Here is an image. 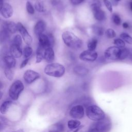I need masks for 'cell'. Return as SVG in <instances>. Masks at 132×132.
Masks as SVG:
<instances>
[{
	"label": "cell",
	"mask_w": 132,
	"mask_h": 132,
	"mask_svg": "<svg viewBox=\"0 0 132 132\" xmlns=\"http://www.w3.org/2000/svg\"><path fill=\"white\" fill-rule=\"evenodd\" d=\"M94 18L98 21H102L106 19V13L101 8H96L91 9Z\"/></svg>",
	"instance_id": "cell-13"
},
{
	"label": "cell",
	"mask_w": 132,
	"mask_h": 132,
	"mask_svg": "<svg viewBox=\"0 0 132 132\" xmlns=\"http://www.w3.org/2000/svg\"><path fill=\"white\" fill-rule=\"evenodd\" d=\"M12 102L11 101H6L4 102L1 106L0 111L3 114H6L9 110L10 106L12 104Z\"/></svg>",
	"instance_id": "cell-20"
},
{
	"label": "cell",
	"mask_w": 132,
	"mask_h": 132,
	"mask_svg": "<svg viewBox=\"0 0 132 132\" xmlns=\"http://www.w3.org/2000/svg\"><path fill=\"white\" fill-rule=\"evenodd\" d=\"M40 77V75L38 72L32 70H27L23 74L24 80L28 84L32 83Z\"/></svg>",
	"instance_id": "cell-10"
},
{
	"label": "cell",
	"mask_w": 132,
	"mask_h": 132,
	"mask_svg": "<svg viewBox=\"0 0 132 132\" xmlns=\"http://www.w3.org/2000/svg\"><path fill=\"white\" fill-rule=\"evenodd\" d=\"M97 40L96 38L91 39L87 44V47L88 50L95 51L97 44Z\"/></svg>",
	"instance_id": "cell-26"
},
{
	"label": "cell",
	"mask_w": 132,
	"mask_h": 132,
	"mask_svg": "<svg viewBox=\"0 0 132 132\" xmlns=\"http://www.w3.org/2000/svg\"><path fill=\"white\" fill-rule=\"evenodd\" d=\"M111 128V122L109 120L105 118L93 123L90 126L88 132H109Z\"/></svg>",
	"instance_id": "cell-4"
},
{
	"label": "cell",
	"mask_w": 132,
	"mask_h": 132,
	"mask_svg": "<svg viewBox=\"0 0 132 132\" xmlns=\"http://www.w3.org/2000/svg\"><path fill=\"white\" fill-rule=\"evenodd\" d=\"M106 37L109 39H113L116 37V32L114 29L112 28H108L105 31Z\"/></svg>",
	"instance_id": "cell-32"
},
{
	"label": "cell",
	"mask_w": 132,
	"mask_h": 132,
	"mask_svg": "<svg viewBox=\"0 0 132 132\" xmlns=\"http://www.w3.org/2000/svg\"><path fill=\"white\" fill-rule=\"evenodd\" d=\"M44 58L46 62L51 63L53 62L55 59V53L52 47H48L44 50Z\"/></svg>",
	"instance_id": "cell-17"
},
{
	"label": "cell",
	"mask_w": 132,
	"mask_h": 132,
	"mask_svg": "<svg viewBox=\"0 0 132 132\" xmlns=\"http://www.w3.org/2000/svg\"><path fill=\"white\" fill-rule=\"evenodd\" d=\"M81 127H82V126H80L79 127H78V128L77 129H74V130H68V132H78L79 131V130L81 128Z\"/></svg>",
	"instance_id": "cell-41"
},
{
	"label": "cell",
	"mask_w": 132,
	"mask_h": 132,
	"mask_svg": "<svg viewBox=\"0 0 132 132\" xmlns=\"http://www.w3.org/2000/svg\"><path fill=\"white\" fill-rule=\"evenodd\" d=\"M62 39L67 46L72 48H79L82 44L81 40L74 33L69 31H65L62 33Z\"/></svg>",
	"instance_id": "cell-1"
},
{
	"label": "cell",
	"mask_w": 132,
	"mask_h": 132,
	"mask_svg": "<svg viewBox=\"0 0 132 132\" xmlns=\"http://www.w3.org/2000/svg\"><path fill=\"white\" fill-rule=\"evenodd\" d=\"M54 129H52L51 130H54L57 132H62L64 130V126L62 124L58 123L54 125Z\"/></svg>",
	"instance_id": "cell-35"
},
{
	"label": "cell",
	"mask_w": 132,
	"mask_h": 132,
	"mask_svg": "<svg viewBox=\"0 0 132 132\" xmlns=\"http://www.w3.org/2000/svg\"><path fill=\"white\" fill-rule=\"evenodd\" d=\"M73 71L76 74L80 76H86L89 72L88 69L82 65H76L74 67Z\"/></svg>",
	"instance_id": "cell-19"
},
{
	"label": "cell",
	"mask_w": 132,
	"mask_h": 132,
	"mask_svg": "<svg viewBox=\"0 0 132 132\" xmlns=\"http://www.w3.org/2000/svg\"><path fill=\"white\" fill-rule=\"evenodd\" d=\"M28 61H29L28 58H26L25 59H24V60L22 61V62L21 63V65H20V69H23V68H24V67L27 65V64L28 63Z\"/></svg>",
	"instance_id": "cell-39"
},
{
	"label": "cell",
	"mask_w": 132,
	"mask_h": 132,
	"mask_svg": "<svg viewBox=\"0 0 132 132\" xmlns=\"http://www.w3.org/2000/svg\"><path fill=\"white\" fill-rule=\"evenodd\" d=\"M81 122L76 120H71L68 122V127L70 130H74L80 126Z\"/></svg>",
	"instance_id": "cell-22"
},
{
	"label": "cell",
	"mask_w": 132,
	"mask_h": 132,
	"mask_svg": "<svg viewBox=\"0 0 132 132\" xmlns=\"http://www.w3.org/2000/svg\"><path fill=\"white\" fill-rule=\"evenodd\" d=\"M26 9L27 12L30 14H34L35 13V8L29 1H27L26 3Z\"/></svg>",
	"instance_id": "cell-33"
},
{
	"label": "cell",
	"mask_w": 132,
	"mask_h": 132,
	"mask_svg": "<svg viewBox=\"0 0 132 132\" xmlns=\"http://www.w3.org/2000/svg\"><path fill=\"white\" fill-rule=\"evenodd\" d=\"M129 8H130V11L132 12V1L129 3Z\"/></svg>",
	"instance_id": "cell-43"
},
{
	"label": "cell",
	"mask_w": 132,
	"mask_h": 132,
	"mask_svg": "<svg viewBox=\"0 0 132 132\" xmlns=\"http://www.w3.org/2000/svg\"><path fill=\"white\" fill-rule=\"evenodd\" d=\"M131 51H132V48H131Z\"/></svg>",
	"instance_id": "cell-46"
},
{
	"label": "cell",
	"mask_w": 132,
	"mask_h": 132,
	"mask_svg": "<svg viewBox=\"0 0 132 132\" xmlns=\"http://www.w3.org/2000/svg\"><path fill=\"white\" fill-rule=\"evenodd\" d=\"M12 44H15L21 47L22 44V39L21 36L20 35H16L14 37Z\"/></svg>",
	"instance_id": "cell-34"
},
{
	"label": "cell",
	"mask_w": 132,
	"mask_h": 132,
	"mask_svg": "<svg viewBox=\"0 0 132 132\" xmlns=\"http://www.w3.org/2000/svg\"><path fill=\"white\" fill-rule=\"evenodd\" d=\"M6 77L9 80H12L14 77V72L11 68L6 67L4 71Z\"/></svg>",
	"instance_id": "cell-25"
},
{
	"label": "cell",
	"mask_w": 132,
	"mask_h": 132,
	"mask_svg": "<svg viewBox=\"0 0 132 132\" xmlns=\"http://www.w3.org/2000/svg\"><path fill=\"white\" fill-rule=\"evenodd\" d=\"M35 9L39 12H43L45 11V9L43 3L40 1H37L35 4Z\"/></svg>",
	"instance_id": "cell-27"
},
{
	"label": "cell",
	"mask_w": 132,
	"mask_h": 132,
	"mask_svg": "<svg viewBox=\"0 0 132 132\" xmlns=\"http://www.w3.org/2000/svg\"><path fill=\"white\" fill-rule=\"evenodd\" d=\"M13 13V8L9 3H4L3 6L1 8V14L4 18L8 19L11 17Z\"/></svg>",
	"instance_id": "cell-12"
},
{
	"label": "cell",
	"mask_w": 132,
	"mask_h": 132,
	"mask_svg": "<svg viewBox=\"0 0 132 132\" xmlns=\"http://www.w3.org/2000/svg\"><path fill=\"white\" fill-rule=\"evenodd\" d=\"M46 27V24L43 20L38 21L35 24L34 28L35 34L39 36L43 34Z\"/></svg>",
	"instance_id": "cell-15"
},
{
	"label": "cell",
	"mask_w": 132,
	"mask_h": 132,
	"mask_svg": "<svg viewBox=\"0 0 132 132\" xmlns=\"http://www.w3.org/2000/svg\"><path fill=\"white\" fill-rule=\"evenodd\" d=\"M3 29L8 31L9 33L14 34L18 30L17 24L12 21H6L3 23Z\"/></svg>",
	"instance_id": "cell-16"
},
{
	"label": "cell",
	"mask_w": 132,
	"mask_h": 132,
	"mask_svg": "<svg viewBox=\"0 0 132 132\" xmlns=\"http://www.w3.org/2000/svg\"><path fill=\"white\" fill-rule=\"evenodd\" d=\"M65 69L64 67L58 63H51L46 65L44 72L47 75L54 77H61L65 73Z\"/></svg>",
	"instance_id": "cell-2"
},
{
	"label": "cell",
	"mask_w": 132,
	"mask_h": 132,
	"mask_svg": "<svg viewBox=\"0 0 132 132\" xmlns=\"http://www.w3.org/2000/svg\"><path fill=\"white\" fill-rule=\"evenodd\" d=\"M17 26L18 30L21 34L22 37L25 43L28 45L31 44L32 41V39L30 34L28 33L26 28L21 22H18L17 23Z\"/></svg>",
	"instance_id": "cell-9"
},
{
	"label": "cell",
	"mask_w": 132,
	"mask_h": 132,
	"mask_svg": "<svg viewBox=\"0 0 132 132\" xmlns=\"http://www.w3.org/2000/svg\"><path fill=\"white\" fill-rule=\"evenodd\" d=\"M103 2L106 8L108 9V10L110 12H112L113 8H112V5L111 2L109 0H103Z\"/></svg>",
	"instance_id": "cell-36"
},
{
	"label": "cell",
	"mask_w": 132,
	"mask_h": 132,
	"mask_svg": "<svg viewBox=\"0 0 132 132\" xmlns=\"http://www.w3.org/2000/svg\"><path fill=\"white\" fill-rule=\"evenodd\" d=\"M129 56H130V51L129 48L127 47H124V48H121L119 60H125Z\"/></svg>",
	"instance_id": "cell-23"
},
{
	"label": "cell",
	"mask_w": 132,
	"mask_h": 132,
	"mask_svg": "<svg viewBox=\"0 0 132 132\" xmlns=\"http://www.w3.org/2000/svg\"><path fill=\"white\" fill-rule=\"evenodd\" d=\"M85 114V110L83 106L80 105H77L73 106L69 112L70 116L75 119H81Z\"/></svg>",
	"instance_id": "cell-11"
},
{
	"label": "cell",
	"mask_w": 132,
	"mask_h": 132,
	"mask_svg": "<svg viewBox=\"0 0 132 132\" xmlns=\"http://www.w3.org/2000/svg\"><path fill=\"white\" fill-rule=\"evenodd\" d=\"M112 21L113 22V23L116 25H120L121 24L122 22V20H121V18L120 16V15L116 13H114L112 14Z\"/></svg>",
	"instance_id": "cell-29"
},
{
	"label": "cell",
	"mask_w": 132,
	"mask_h": 132,
	"mask_svg": "<svg viewBox=\"0 0 132 132\" xmlns=\"http://www.w3.org/2000/svg\"><path fill=\"white\" fill-rule=\"evenodd\" d=\"M32 53V49L29 45H26L23 49V55L25 58H28Z\"/></svg>",
	"instance_id": "cell-28"
},
{
	"label": "cell",
	"mask_w": 132,
	"mask_h": 132,
	"mask_svg": "<svg viewBox=\"0 0 132 132\" xmlns=\"http://www.w3.org/2000/svg\"><path fill=\"white\" fill-rule=\"evenodd\" d=\"M93 32L98 36H101L104 34V28L101 26H94L92 28Z\"/></svg>",
	"instance_id": "cell-31"
},
{
	"label": "cell",
	"mask_w": 132,
	"mask_h": 132,
	"mask_svg": "<svg viewBox=\"0 0 132 132\" xmlns=\"http://www.w3.org/2000/svg\"><path fill=\"white\" fill-rule=\"evenodd\" d=\"M24 88V85L21 80H16L14 81L11 84L9 89V96L12 100H17Z\"/></svg>",
	"instance_id": "cell-5"
},
{
	"label": "cell",
	"mask_w": 132,
	"mask_h": 132,
	"mask_svg": "<svg viewBox=\"0 0 132 132\" xmlns=\"http://www.w3.org/2000/svg\"><path fill=\"white\" fill-rule=\"evenodd\" d=\"M85 0H70V2L74 5H77L82 3Z\"/></svg>",
	"instance_id": "cell-38"
},
{
	"label": "cell",
	"mask_w": 132,
	"mask_h": 132,
	"mask_svg": "<svg viewBox=\"0 0 132 132\" xmlns=\"http://www.w3.org/2000/svg\"><path fill=\"white\" fill-rule=\"evenodd\" d=\"M120 50L121 48L116 46H110L105 51L104 54V57L107 60H119Z\"/></svg>",
	"instance_id": "cell-7"
},
{
	"label": "cell",
	"mask_w": 132,
	"mask_h": 132,
	"mask_svg": "<svg viewBox=\"0 0 132 132\" xmlns=\"http://www.w3.org/2000/svg\"><path fill=\"white\" fill-rule=\"evenodd\" d=\"M87 117L94 121H98L105 118V114L103 110L98 106L93 105L88 106L86 109Z\"/></svg>",
	"instance_id": "cell-3"
},
{
	"label": "cell",
	"mask_w": 132,
	"mask_h": 132,
	"mask_svg": "<svg viewBox=\"0 0 132 132\" xmlns=\"http://www.w3.org/2000/svg\"><path fill=\"white\" fill-rule=\"evenodd\" d=\"M98 55L95 51L87 50L81 52L79 56L81 60L85 61H94L97 58Z\"/></svg>",
	"instance_id": "cell-8"
},
{
	"label": "cell",
	"mask_w": 132,
	"mask_h": 132,
	"mask_svg": "<svg viewBox=\"0 0 132 132\" xmlns=\"http://www.w3.org/2000/svg\"><path fill=\"white\" fill-rule=\"evenodd\" d=\"M130 59H131V61H132V55L130 56Z\"/></svg>",
	"instance_id": "cell-45"
},
{
	"label": "cell",
	"mask_w": 132,
	"mask_h": 132,
	"mask_svg": "<svg viewBox=\"0 0 132 132\" xmlns=\"http://www.w3.org/2000/svg\"><path fill=\"white\" fill-rule=\"evenodd\" d=\"M10 53L15 58H19L22 55L23 52L21 46L12 44L10 47Z\"/></svg>",
	"instance_id": "cell-14"
},
{
	"label": "cell",
	"mask_w": 132,
	"mask_h": 132,
	"mask_svg": "<svg viewBox=\"0 0 132 132\" xmlns=\"http://www.w3.org/2000/svg\"><path fill=\"white\" fill-rule=\"evenodd\" d=\"M122 27L124 29H128L129 28V24L128 22H124L122 23Z\"/></svg>",
	"instance_id": "cell-40"
},
{
	"label": "cell",
	"mask_w": 132,
	"mask_h": 132,
	"mask_svg": "<svg viewBox=\"0 0 132 132\" xmlns=\"http://www.w3.org/2000/svg\"><path fill=\"white\" fill-rule=\"evenodd\" d=\"M49 132H57V131H54V130H50Z\"/></svg>",
	"instance_id": "cell-44"
},
{
	"label": "cell",
	"mask_w": 132,
	"mask_h": 132,
	"mask_svg": "<svg viewBox=\"0 0 132 132\" xmlns=\"http://www.w3.org/2000/svg\"><path fill=\"white\" fill-rule=\"evenodd\" d=\"M101 4L100 2L96 0L93 2V3H92V4L90 5V7L91 9L96 8H101Z\"/></svg>",
	"instance_id": "cell-37"
},
{
	"label": "cell",
	"mask_w": 132,
	"mask_h": 132,
	"mask_svg": "<svg viewBox=\"0 0 132 132\" xmlns=\"http://www.w3.org/2000/svg\"><path fill=\"white\" fill-rule=\"evenodd\" d=\"M39 38V46H41L44 50L52 47L54 44V38L51 34L47 35L42 34L38 36Z\"/></svg>",
	"instance_id": "cell-6"
},
{
	"label": "cell",
	"mask_w": 132,
	"mask_h": 132,
	"mask_svg": "<svg viewBox=\"0 0 132 132\" xmlns=\"http://www.w3.org/2000/svg\"><path fill=\"white\" fill-rule=\"evenodd\" d=\"M120 37L126 43L132 45V37L129 34L123 32L120 35Z\"/></svg>",
	"instance_id": "cell-24"
},
{
	"label": "cell",
	"mask_w": 132,
	"mask_h": 132,
	"mask_svg": "<svg viewBox=\"0 0 132 132\" xmlns=\"http://www.w3.org/2000/svg\"><path fill=\"white\" fill-rule=\"evenodd\" d=\"M4 60V62L6 65V67L12 69L15 67L16 64V60L15 58L13 57L11 55H5Z\"/></svg>",
	"instance_id": "cell-18"
},
{
	"label": "cell",
	"mask_w": 132,
	"mask_h": 132,
	"mask_svg": "<svg viewBox=\"0 0 132 132\" xmlns=\"http://www.w3.org/2000/svg\"><path fill=\"white\" fill-rule=\"evenodd\" d=\"M44 50L41 46H39L36 51V63H38L41 62L44 58Z\"/></svg>",
	"instance_id": "cell-21"
},
{
	"label": "cell",
	"mask_w": 132,
	"mask_h": 132,
	"mask_svg": "<svg viewBox=\"0 0 132 132\" xmlns=\"http://www.w3.org/2000/svg\"><path fill=\"white\" fill-rule=\"evenodd\" d=\"M121 0H113V4L114 5H117L118 4V2Z\"/></svg>",
	"instance_id": "cell-42"
},
{
	"label": "cell",
	"mask_w": 132,
	"mask_h": 132,
	"mask_svg": "<svg viewBox=\"0 0 132 132\" xmlns=\"http://www.w3.org/2000/svg\"><path fill=\"white\" fill-rule=\"evenodd\" d=\"M113 43L116 46L120 48L125 47V42L121 38L114 39L113 40Z\"/></svg>",
	"instance_id": "cell-30"
}]
</instances>
